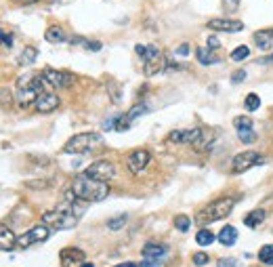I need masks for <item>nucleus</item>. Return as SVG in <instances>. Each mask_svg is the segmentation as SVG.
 Masks as SVG:
<instances>
[{
    "label": "nucleus",
    "instance_id": "58836bf2",
    "mask_svg": "<svg viewBox=\"0 0 273 267\" xmlns=\"http://www.w3.org/2000/svg\"><path fill=\"white\" fill-rule=\"evenodd\" d=\"M221 47V42H218V38L217 36H208V49L213 51V49H218Z\"/></svg>",
    "mask_w": 273,
    "mask_h": 267
},
{
    "label": "nucleus",
    "instance_id": "7ed1b4c3",
    "mask_svg": "<svg viewBox=\"0 0 273 267\" xmlns=\"http://www.w3.org/2000/svg\"><path fill=\"white\" fill-rule=\"evenodd\" d=\"M45 84L47 80L42 74H25L17 80V103L21 105V108H28V105L36 103V99L47 93L45 91Z\"/></svg>",
    "mask_w": 273,
    "mask_h": 267
},
{
    "label": "nucleus",
    "instance_id": "e433bc0d",
    "mask_svg": "<svg viewBox=\"0 0 273 267\" xmlns=\"http://www.w3.org/2000/svg\"><path fill=\"white\" fill-rule=\"evenodd\" d=\"M0 40H2L6 47H11V44H13V36H11V34H6L4 30H0Z\"/></svg>",
    "mask_w": 273,
    "mask_h": 267
},
{
    "label": "nucleus",
    "instance_id": "f704fd0d",
    "mask_svg": "<svg viewBox=\"0 0 273 267\" xmlns=\"http://www.w3.org/2000/svg\"><path fill=\"white\" fill-rule=\"evenodd\" d=\"M0 103H11V93L6 91V88H0Z\"/></svg>",
    "mask_w": 273,
    "mask_h": 267
},
{
    "label": "nucleus",
    "instance_id": "72a5a7b5",
    "mask_svg": "<svg viewBox=\"0 0 273 267\" xmlns=\"http://www.w3.org/2000/svg\"><path fill=\"white\" fill-rule=\"evenodd\" d=\"M246 80V72L244 69H237V72H233V76H231V82L233 84H240V82H244Z\"/></svg>",
    "mask_w": 273,
    "mask_h": 267
},
{
    "label": "nucleus",
    "instance_id": "2f4dec72",
    "mask_svg": "<svg viewBox=\"0 0 273 267\" xmlns=\"http://www.w3.org/2000/svg\"><path fill=\"white\" fill-rule=\"evenodd\" d=\"M210 261V257L206 255V253H196L193 255V263H196L198 267H202V265H206Z\"/></svg>",
    "mask_w": 273,
    "mask_h": 267
},
{
    "label": "nucleus",
    "instance_id": "c756f323",
    "mask_svg": "<svg viewBox=\"0 0 273 267\" xmlns=\"http://www.w3.org/2000/svg\"><path fill=\"white\" fill-rule=\"evenodd\" d=\"M189 225H191V221H189V217H185V215H179L177 219H174V227H177L179 231H187Z\"/></svg>",
    "mask_w": 273,
    "mask_h": 267
},
{
    "label": "nucleus",
    "instance_id": "f03ea898",
    "mask_svg": "<svg viewBox=\"0 0 273 267\" xmlns=\"http://www.w3.org/2000/svg\"><path fill=\"white\" fill-rule=\"evenodd\" d=\"M72 194L76 196V200H84V202H101L108 198L109 194V185L103 181H95L89 179L86 175L76 177L72 183Z\"/></svg>",
    "mask_w": 273,
    "mask_h": 267
},
{
    "label": "nucleus",
    "instance_id": "423d86ee",
    "mask_svg": "<svg viewBox=\"0 0 273 267\" xmlns=\"http://www.w3.org/2000/svg\"><path fill=\"white\" fill-rule=\"evenodd\" d=\"M235 206V200L233 198H218L215 202H210L208 206H204L198 217H196V223L200 225H206V223H213V221H218V219H225L231 215V210Z\"/></svg>",
    "mask_w": 273,
    "mask_h": 267
},
{
    "label": "nucleus",
    "instance_id": "6ab92c4d",
    "mask_svg": "<svg viewBox=\"0 0 273 267\" xmlns=\"http://www.w3.org/2000/svg\"><path fill=\"white\" fill-rule=\"evenodd\" d=\"M265 217H267V212L263 210V208H254V210H250L248 215L244 217V225L254 229V227H259L263 221H265Z\"/></svg>",
    "mask_w": 273,
    "mask_h": 267
},
{
    "label": "nucleus",
    "instance_id": "c9c22d12",
    "mask_svg": "<svg viewBox=\"0 0 273 267\" xmlns=\"http://www.w3.org/2000/svg\"><path fill=\"white\" fill-rule=\"evenodd\" d=\"M237 4H240V0H223V6L227 8V11H235Z\"/></svg>",
    "mask_w": 273,
    "mask_h": 267
},
{
    "label": "nucleus",
    "instance_id": "20e7f679",
    "mask_svg": "<svg viewBox=\"0 0 273 267\" xmlns=\"http://www.w3.org/2000/svg\"><path fill=\"white\" fill-rule=\"evenodd\" d=\"M170 143H187L196 147L198 152H204L215 141V133L208 129H187V131H172L168 135Z\"/></svg>",
    "mask_w": 273,
    "mask_h": 267
},
{
    "label": "nucleus",
    "instance_id": "7c9ffc66",
    "mask_svg": "<svg viewBox=\"0 0 273 267\" xmlns=\"http://www.w3.org/2000/svg\"><path fill=\"white\" fill-rule=\"evenodd\" d=\"M217 267H240V261L233 259V257H223V259H218Z\"/></svg>",
    "mask_w": 273,
    "mask_h": 267
},
{
    "label": "nucleus",
    "instance_id": "39448f33",
    "mask_svg": "<svg viewBox=\"0 0 273 267\" xmlns=\"http://www.w3.org/2000/svg\"><path fill=\"white\" fill-rule=\"evenodd\" d=\"M135 51H137L139 57H143V72L147 76L160 74V72H164V69H166V66H168L164 53L158 47H154V44H147V47H145V44H137Z\"/></svg>",
    "mask_w": 273,
    "mask_h": 267
},
{
    "label": "nucleus",
    "instance_id": "ddd939ff",
    "mask_svg": "<svg viewBox=\"0 0 273 267\" xmlns=\"http://www.w3.org/2000/svg\"><path fill=\"white\" fill-rule=\"evenodd\" d=\"M149 160H152V156H149L147 149H135V152L130 154L128 160H126L128 171L133 173V175H141V173H143L145 168H147Z\"/></svg>",
    "mask_w": 273,
    "mask_h": 267
},
{
    "label": "nucleus",
    "instance_id": "4c0bfd02",
    "mask_svg": "<svg viewBox=\"0 0 273 267\" xmlns=\"http://www.w3.org/2000/svg\"><path fill=\"white\" fill-rule=\"evenodd\" d=\"M116 120H118V116H113V118L105 120V122H103V129H105V131H109V129H116Z\"/></svg>",
    "mask_w": 273,
    "mask_h": 267
},
{
    "label": "nucleus",
    "instance_id": "b1692460",
    "mask_svg": "<svg viewBox=\"0 0 273 267\" xmlns=\"http://www.w3.org/2000/svg\"><path fill=\"white\" fill-rule=\"evenodd\" d=\"M196 57H198V61H200L202 66H213V64H218V57L213 55V51L206 49V47L196 49Z\"/></svg>",
    "mask_w": 273,
    "mask_h": 267
},
{
    "label": "nucleus",
    "instance_id": "4468645a",
    "mask_svg": "<svg viewBox=\"0 0 273 267\" xmlns=\"http://www.w3.org/2000/svg\"><path fill=\"white\" fill-rule=\"evenodd\" d=\"M34 108H36L38 114H51V112H55L59 108V97L55 93H42L36 103H34Z\"/></svg>",
    "mask_w": 273,
    "mask_h": 267
},
{
    "label": "nucleus",
    "instance_id": "a19ab883",
    "mask_svg": "<svg viewBox=\"0 0 273 267\" xmlns=\"http://www.w3.org/2000/svg\"><path fill=\"white\" fill-rule=\"evenodd\" d=\"M89 51H93V53L101 51V42H99V40H91V44H89Z\"/></svg>",
    "mask_w": 273,
    "mask_h": 267
},
{
    "label": "nucleus",
    "instance_id": "f8f14e48",
    "mask_svg": "<svg viewBox=\"0 0 273 267\" xmlns=\"http://www.w3.org/2000/svg\"><path fill=\"white\" fill-rule=\"evenodd\" d=\"M42 76H45L47 84L55 86V88H67V86H72L76 82V76L74 74L61 72V69H53V67H47L45 72H42Z\"/></svg>",
    "mask_w": 273,
    "mask_h": 267
},
{
    "label": "nucleus",
    "instance_id": "0eeeda50",
    "mask_svg": "<svg viewBox=\"0 0 273 267\" xmlns=\"http://www.w3.org/2000/svg\"><path fill=\"white\" fill-rule=\"evenodd\" d=\"M103 145V137L99 133H78L63 145L65 154H89Z\"/></svg>",
    "mask_w": 273,
    "mask_h": 267
},
{
    "label": "nucleus",
    "instance_id": "393cba45",
    "mask_svg": "<svg viewBox=\"0 0 273 267\" xmlns=\"http://www.w3.org/2000/svg\"><path fill=\"white\" fill-rule=\"evenodd\" d=\"M217 240V236L213 234V231L210 229H206V227H202L198 234H196V242L200 244V246H210Z\"/></svg>",
    "mask_w": 273,
    "mask_h": 267
},
{
    "label": "nucleus",
    "instance_id": "ea45409f",
    "mask_svg": "<svg viewBox=\"0 0 273 267\" xmlns=\"http://www.w3.org/2000/svg\"><path fill=\"white\" fill-rule=\"evenodd\" d=\"M139 267H160V261H152V259H143Z\"/></svg>",
    "mask_w": 273,
    "mask_h": 267
},
{
    "label": "nucleus",
    "instance_id": "bb28decb",
    "mask_svg": "<svg viewBox=\"0 0 273 267\" xmlns=\"http://www.w3.org/2000/svg\"><path fill=\"white\" fill-rule=\"evenodd\" d=\"M244 105H246V110H248V112H257V110H259V105H261L259 95H257V93L246 95V101H244Z\"/></svg>",
    "mask_w": 273,
    "mask_h": 267
},
{
    "label": "nucleus",
    "instance_id": "2eb2a0df",
    "mask_svg": "<svg viewBox=\"0 0 273 267\" xmlns=\"http://www.w3.org/2000/svg\"><path fill=\"white\" fill-rule=\"evenodd\" d=\"M208 28L215 30V32L235 34V32H242V30H244V23H242L240 19H210V21H208Z\"/></svg>",
    "mask_w": 273,
    "mask_h": 267
},
{
    "label": "nucleus",
    "instance_id": "4be33fe9",
    "mask_svg": "<svg viewBox=\"0 0 273 267\" xmlns=\"http://www.w3.org/2000/svg\"><path fill=\"white\" fill-rule=\"evenodd\" d=\"M235 240H237V229L233 225H225L221 229V234H218V242L223 246H233Z\"/></svg>",
    "mask_w": 273,
    "mask_h": 267
},
{
    "label": "nucleus",
    "instance_id": "1a4fd4ad",
    "mask_svg": "<svg viewBox=\"0 0 273 267\" xmlns=\"http://www.w3.org/2000/svg\"><path fill=\"white\" fill-rule=\"evenodd\" d=\"M261 164H265V158H263L259 152H252V149L237 154V156L233 158V162H231L235 175H242V173H246V171H250L252 166H261Z\"/></svg>",
    "mask_w": 273,
    "mask_h": 267
},
{
    "label": "nucleus",
    "instance_id": "6e6552de",
    "mask_svg": "<svg viewBox=\"0 0 273 267\" xmlns=\"http://www.w3.org/2000/svg\"><path fill=\"white\" fill-rule=\"evenodd\" d=\"M84 175L89 177V179L108 183V181H111L113 177H116V166H113L109 160H97V162H93L89 168H86Z\"/></svg>",
    "mask_w": 273,
    "mask_h": 267
},
{
    "label": "nucleus",
    "instance_id": "473e14b6",
    "mask_svg": "<svg viewBox=\"0 0 273 267\" xmlns=\"http://www.w3.org/2000/svg\"><path fill=\"white\" fill-rule=\"evenodd\" d=\"M108 88H109V93H111V97H113V101H120V88H118V84L116 82H109L108 84Z\"/></svg>",
    "mask_w": 273,
    "mask_h": 267
},
{
    "label": "nucleus",
    "instance_id": "9b49d317",
    "mask_svg": "<svg viewBox=\"0 0 273 267\" xmlns=\"http://www.w3.org/2000/svg\"><path fill=\"white\" fill-rule=\"evenodd\" d=\"M233 127L237 131V139H240L242 143L250 145V143L257 141V133H254V129H252L250 116H237V118H233Z\"/></svg>",
    "mask_w": 273,
    "mask_h": 267
},
{
    "label": "nucleus",
    "instance_id": "c85d7f7f",
    "mask_svg": "<svg viewBox=\"0 0 273 267\" xmlns=\"http://www.w3.org/2000/svg\"><path fill=\"white\" fill-rule=\"evenodd\" d=\"M248 55H250V49L246 47V44H240V47H237L235 51H231V59H233V61H244Z\"/></svg>",
    "mask_w": 273,
    "mask_h": 267
},
{
    "label": "nucleus",
    "instance_id": "cd10ccee",
    "mask_svg": "<svg viewBox=\"0 0 273 267\" xmlns=\"http://www.w3.org/2000/svg\"><path fill=\"white\" fill-rule=\"evenodd\" d=\"M126 221H128L126 215H118V217H113V219L108 221V227H109L111 231H118V229H122V227L126 225Z\"/></svg>",
    "mask_w": 273,
    "mask_h": 267
},
{
    "label": "nucleus",
    "instance_id": "f3484780",
    "mask_svg": "<svg viewBox=\"0 0 273 267\" xmlns=\"http://www.w3.org/2000/svg\"><path fill=\"white\" fill-rule=\"evenodd\" d=\"M166 253H168V248H166L164 244H156V242H147L143 246V259H152V261H160L166 257Z\"/></svg>",
    "mask_w": 273,
    "mask_h": 267
},
{
    "label": "nucleus",
    "instance_id": "a211bd4d",
    "mask_svg": "<svg viewBox=\"0 0 273 267\" xmlns=\"http://www.w3.org/2000/svg\"><path fill=\"white\" fill-rule=\"evenodd\" d=\"M15 246H17V236L11 231V227L0 223V251H13Z\"/></svg>",
    "mask_w": 273,
    "mask_h": 267
},
{
    "label": "nucleus",
    "instance_id": "a878e982",
    "mask_svg": "<svg viewBox=\"0 0 273 267\" xmlns=\"http://www.w3.org/2000/svg\"><path fill=\"white\" fill-rule=\"evenodd\" d=\"M259 259L267 265H273V244H265L259 251Z\"/></svg>",
    "mask_w": 273,
    "mask_h": 267
},
{
    "label": "nucleus",
    "instance_id": "9d476101",
    "mask_svg": "<svg viewBox=\"0 0 273 267\" xmlns=\"http://www.w3.org/2000/svg\"><path fill=\"white\" fill-rule=\"evenodd\" d=\"M51 236V227L49 225H34L30 231H25L23 236L17 238V246L19 248H28L32 244H40V242H45V240H49Z\"/></svg>",
    "mask_w": 273,
    "mask_h": 267
},
{
    "label": "nucleus",
    "instance_id": "aec40b11",
    "mask_svg": "<svg viewBox=\"0 0 273 267\" xmlns=\"http://www.w3.org/2000/svg\"><path fill=\"white\" fill-rule=\"evenodd\" d=\"M45 38L49 42H53V44H59V42H65L67 40V36H65V32H63L61 25H49L47 32H45Z\"/></svg>",
    "mask_w": 273,
    "mask_h": 267
},
{
    "label": "nucleus",
    "instance_id": "412c9836",
    "mask_svg": "<svg viewBox=\"0 0 273 267\" xmlns=\"http://www.w3.org/2000/svg\"><path fill=\"white\" fill-rule=\"evenodd\" d=\"M254 42L259 44L261 51H269L273 44V30H261L254 34Z\"/></svg>",
    "mask_w": 273,
    "mask_h": 267
},
{
    "label": "nucleus",
    "instance_id": "a18cd8bd",
    "mask_svg": "<svg viewBox=\"0 0 273 267\" xmlns=\"http://www.w3.org/2000/svg\"><path fill=\"white\" fill-rule=\"evenodd\" d=\"M23 2H28V4H32V2H38V0H23Z\"/></svg>",
    "mask_w": 273,
    "mask_h": 267
},
{
    "label": "nucleus",
    "instance_id": "dca6fc26",
    "mask_svg": "<svg viewBox=\"0 0 273 267\" xmlns=\"http://www.w3.org/2000/svg\"><path fill=\"white\" fill-rule=\"evenodd\" d=\"M59 261H61V267H76L78 263H84V251L80 248H63L59 255Z\"/></svg>",
    "mask_w": 273,
    "mask_h": 267
},
{
    "label": "nucleus",
    "instance_id": "f257e3e1",
    "mask_svg": "<svg viewBox=\"0 0 273 267\" xmlns=\"http://www.w3.org/2000/svg\"><path fill=\"white\" fill-rule=\"evenodd\" d=\"M82 212H84V206L78 208L76 200H65L57 208L45 212L42 215V223L49 225L51 229H72L78 225Z\"/></svg>",
    "mask_w": 273,
    "mask_h": 267
},
{
    "label": "nucleus",
    "instance_id": "5701e85b",
    "mask_svg": "<svg viewBox=\"0 0 273 267\" xmlns=\"http://www.w3.org/2000/svg\"><path fill=\"white\" fill-rule=\"evenodd\" d=\"M36 57H38V51H36V49H34V47H25V49L19 53V57H17V64H19L21 67H23V66H34Z\"/></svg>",
    "mask_w": 273,
    "mask_h": 267
},
{
    "label": "nucleus",
    "instance_id": "c03bdc74",
    "mask_svg": "<svg viewBox=\"0 0 273 267\" xmlns=\"http://www.w3.org/2000/svg\"><path fill=\"white\" fill-rule=\"evenodd\" d=\"M80 267H95V265H93V263H82Z\"/></svg>",
    "mask_w": 273,
    "mask_h": 267
},
{
    "label": "nucleus",
    "instance_id": "37998d69",
    "mask_svg": "<svg viewBox=\"0 0 273 267\" xmlns=\"http://www.w3.org/2000/svg\"><path fill=\"white\" fill-rule=\"evenodd\" d=\"M118 267H139V265H137V263H130V261H128V263H122V265H118Z\"/></svg>",
    "mask_w": 273,
    "mask_h": 267
},
{
    "label": "nucleus",
    "instance_id": "79ce46f5",
    "mask_svg": "<svg viewBox=\"0 0 273 267\" xmlns=\"http://www.w3.org/2000/svg\"><path fill=\"white\" fill-rule=\"evenodd\" d=\"M179 55H189V44H181V47L177 49Z\"/></svg>",
    "mask_w": 273,
    "mask_h": 267
}]
</instances>
